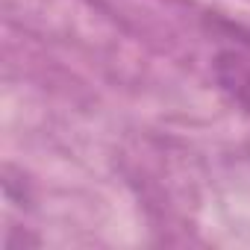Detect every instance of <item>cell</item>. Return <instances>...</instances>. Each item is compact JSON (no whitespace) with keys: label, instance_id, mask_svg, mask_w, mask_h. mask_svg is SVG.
Listing matches in <instances>:
<instances>
[{"label":"cell","instance_id":"obj_1","mask_svg":"<svg viewBox=\"0 0 250 250\" xmlns=\"http://www.w3.org/2000/svg\"><path fill=\"white\" fill-rule=\"evenodd\" d=\"M212 71L224 97L244 115H250V50H221L212 62Z\"/></svg>","mask_w":250,"mask_h":250}]
</instances>
